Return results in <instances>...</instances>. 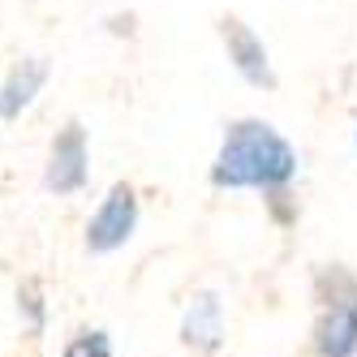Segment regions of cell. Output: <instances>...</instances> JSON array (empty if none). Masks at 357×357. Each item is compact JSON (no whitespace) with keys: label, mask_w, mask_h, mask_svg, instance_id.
<instances>
[{"label":"cell","mask_w":357,"mask_h":357,"mask_svg":"<svg viewBox=\"0 0 357 357\" xmlns=\"http://www.w3.org/2000/svg\"><path fill=\"white\" fill-rule=\"evenodd\" d=\"M134 220H138V202L130 185H112V194L104 198V207L95 211L91 228H86V245L91 250H116L125 237L134 233Z\"/></svg>","instance_id":"cell-3"},{"label":"cell","mask_w":357,"mask_h":357,"mask_svg":"<svg viewBox=\"0 0 357 357\" xmlns=\"http://www.w3.org/2000/svg\"><path fill=\"white\" fill-rule=\"evenodd\" d=\"M220 35H224V47H228V61L237 65L241 78L271 91V86H275V73H271V65H267V47L259 43V35H254L241 17H224V22H220Z\"/></svg>","instance_id":"cell-4"},{"label":"cell","mask_w":357,"mask_h":357,"mask_svg":"<svg viewBox=\"0 0 357 357\" xmlns=\"http://www.w3.org/2000/svg\"><path fill=\"white\" fill-rule=\"evenodd\" d=\"M297 160H293V146L280 138L271 125L263 121H237L228 130L224 146H220V160H215V185H284L293 176Z\"/></svg>","instance_id":"cell-1"},{"label":"cell","mask_w":357,"mask_h":357,"mask_svg":"<svg viewBox=\"0 0 357 357\" xmlns=\"http://www.w3.org/2000/svg\"><path fill=\"white\" fill-rule=\"evenodd\" d=\"M185 340L198 349H215L220 344V301L215 297H198L194 310L185 319Z\"/></svg>","instance_id":"cell-7"},{"label":"cell","mask_w":357,"mask_h":357,"mask_svg":"<svg viewBox=\"0 0 357 357\" xmlns=\"http://www.w3.org/2000/svg\"><path fill=\"white\" fill-rule=\"evenodd\" d=\"M86 181V134L82 125H65V134L52 146V164H47V190L73 194Z\"/></svg>","instance_id":"cell-5"},{"label":"cell","mask_w":357,"mask_h":357,"mask_svg":"<svg viewBox=\"0 0 357 357\" xmlns=\"http://www.w3.org/2000/svg\"><path fill=\"white\" fill-rule=\"evenodd\" d=\"M357 349V284L349 275H336V289L327 297V310L319 319V353L349 357Z\"/></svg>","instance_id":"cell-2"},{"label":"cell","mask_w":357,"mask_h":357,"mask_svg":"<svg viewBox=\"0 0 357 357\" xmlns=\"http://www.w3.org/2000/svg\"><path fill=\"white\" fill-rule=\"evenodd\" d=\"M65 357H112V353H108V340L99 336V331H91V336L73 340V344L65 349Z\"/></svg>","instance_id":"cell-8"},{"label":"cell","mask_w":357,"mask_h":357,"mask_svg":"<svg viewBox=\"0 0 357 357\" xmlns=\"http://www.w3.org/2000/svg\"><path fill=\"white\" fill-rule=\"evenodd\" d=\"M47 82V61H39V56H31V61H22V65H13V73L5 78V86H0V116L5 121H13L22 108L31 104V99L39 95V86Z\"/></svg>","instance_id":"cell-6"}]
</instances>
